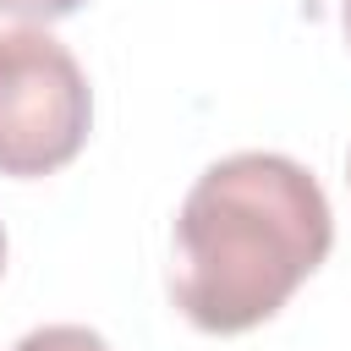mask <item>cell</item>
I'll return each mask as SVG.
<instances>
[{
    "label": "cell",
    "instance_id": "6da1fadb",
    "mask_svg": "<svg viewBox=\"0 0 351 351\" xmlns=\"http://www.w3.org/2000/svg\"><path fill=\"white\" fill-rule=\"evenodd\" d=\"M329 247L335 214L307 165L230 154L192 181L176 214L170 296L203 335H247L296 296Z\"/></svg>",
    "mask_w": 351,
    "mask_h": 351
},
{
    "label": "cell",
    "instance_id": "7a4b0ae2",
    "mask_svg": "<svg viewBox=\"0 0 351 351\" xmlns=\"http://www.w3.org/2000/svg\"><path fill=\"white\" fill-rule=\"evenodd\" d=\"M93 126V93L77 55L44 27L0 33V176H49L71 165Z\"/></svg>",
    "mask_w": 351,
    "mask_h": 351
},
{
    "label": "cell",
    "instance_id": "3957f363",
    "mask_svg": "<svg viewBox=\"0 0 351 351\" xmlns=\"http://www.w3.org/2000/svg\"><path fill=\"white\" fill-rule=\"evenodd\" d=\"M11 351H110V346H104V335L82 329V324H44V329L22 335Z\"/></svg>",
    "mask_w": 351,
    "mask_h": 351
},
{
    "label": "cell",
    "instance_id": "277c9868",
    "mask_svg": "<svg viewBox=\"0 0 351 351\" xmlns=\"http://www.w3.org/2000/svg\"><path fill=\"white\" fill-rule=\"evenodd\" d=\"M88 0H0V16H22V22H60L71 11H82Z\"/></svg>",
    "mask_w": 351,
    "mask_h": 351
},
{
    "label": "cell",
    "instance_id": "5b68a950",
    "mask_svg": "<svg viewBox=\"0 0 351 351\" xmlns=\"http://www.w3.org/2000/svg\"><path fill=\"white\" fill-rule=\"evenodd\" d=\"M340 22H346V44H351V0H340Z\"/></svg>",
    "mask_w": 351,
    "mask_h": 351
},
{
    "label": "cell",
    "instance_id": "8992f818",
    "mask_svg": "<svg viewBox=\"0 0 351 351\" xmlns=\"http://www.w3.org/2000/svg\"><path fill=\"white\" fill-rule=\"evenodd\" d=\"M0 269H5V230H0Z\"/></svg>",
    "mask_w": 351,
    "mask_h": 351
},
{
    "label": "cell",
    "instance_id": "52a82bcc",
    "mask_svg": "<svg viewBox=\"0 0 351 351\" xmlns=\"http://www.w3.org/2000/svg\"><path fill=\"white\" fill-rule=\"evenodd\" d=\"M346 176H351V165H346Z\"/></svg>",
    "mask_w": 351,
    "mask_h": 351
}]
</instances>
